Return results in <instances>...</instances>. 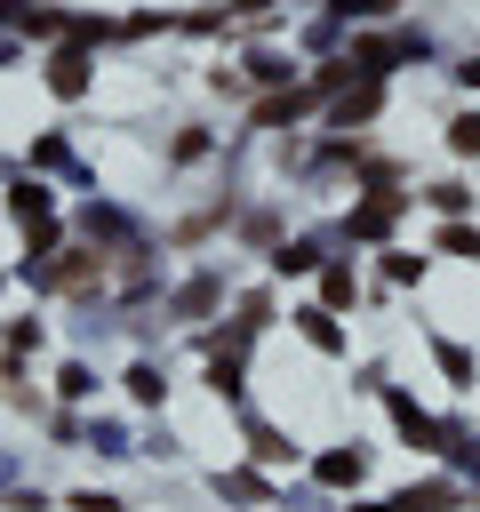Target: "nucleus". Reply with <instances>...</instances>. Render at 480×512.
Masks as SVG:
<instances>
[{
  "label": "nucleus",
  "instance_id": "obj_1",
  "mask_svg": "<svg viewBox=\"0 0 480 512\" xmlns=\"http://www.w3.org/2000/svg\"><path fill=\"white\" fill-rule=\"evenodd\" d=\"M448 144H456V152H480V120H456V128H448Z\"/></svg>",
  "mask_w": 480,
  "mask_h": 512
},
{
  "label": "nucleus",
  "instance_id": "obj_2",
  "mask_svg": "<svg viewBox=\"0 0 480 512\" xmlns=\"http://www.w3.org/2000/svg\"><path fill=\"white\" fill-rule=\"evenodd\" d=\"M440 248H456V256H480V232H440Z\"/></svg>",
  "mask_w": 480,
  "mask_h": 512
},
{
  "label": "nucleus",
  "instance_id": "obj_3",
  "mask_svg": "<svg viewBox=\"0 0 480 512\" xmlns=\"http://www.w3.org/2000/svg\"><path fill=\"white\" fill-rule=\"evenodd\" d=\"M80 512H120V504L112 496H80Z\"/></svg>",
  "mask_w": 480,
  "mask_h": 512
}]
</instances>
